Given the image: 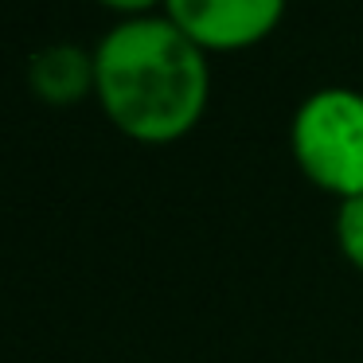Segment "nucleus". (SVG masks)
Returning a JSON list of instances; mask_svg holds the SVG:
<instances>
[{
    "mask_svg": "<svg viewBox=\"0 0 363 363\" xmlns=\"http://www.w3.org/2000/svg\"><path fill=\"white\" fill-rule=\"evenodd\" d=\"M94 98L113 129L168 145L199 125L211 98L207 51L164 12L113 24L94 48Z\"/></svg>",
    "mask_w": 363,
    "mask_h": 363,
    "instance_id": "f257e3e1",
    "label": "nucleus"
},
{
    "mask_svg": "<svg viewBox=\"0 0 363 363\" xmlns=\"http://www.w3.org/2000/svg\"><path fill=\"white\" fill-rule=\"evenodd\" d=\"M297 168L336 199L363 196V94L324 86L297 106L289 125Z\"/></svg>",
    "mask_w": 363,
    "mask_h": 363,
    "instance_id": "f03ea898",
    "label": "nucleus"
},
{
    "mask_svg": "<svg viewBox=\"0 0 363 363\" xmlns=\"http://www.w3.org/2000/svg\"><path fill=\"white\" fill-rule=\"evenodd\" d=\"M164 16L203 51H238L281 24L285 0H164Z\"/></svg>",
    "mask_w": 363,
    "mask_h": 363,
    "instance_id": "7ed1b4c3",
    "label": "nucleus"
},
{
    "mask_svg": "<svg viewBox=\"0 0 363 363\" xmlns=\"http://www.w3.org/2000/svg\"><path fill=\"white\" fill-rule=\"evenodd\" d=\"M28 82L35 98L51 106H67L94 94V51H82L74 43H51L35 51L28 63Z\"/></svg>",
    "mask_w": 363,
    "mask_h": 363,
    "instance_id": "20e7f679",
    "label": "nucleus"
},
{
    "mask_svg": "<svg viewBox=\"0 0 363 363\" xmlns=\"http://www.w3.org/2000/svg\"><path fill=\"white\" fill-rule=\"evenodd\" d=\"M336 242H340V254H344L355 269H363V196L340 199Z\"/></svg>",
    "mask_w": 363,
    "mask_h": 363,
    "instance_id": "39448f33",
    "label": "nucleus"
},
{
    "mask_svg": "<svg viewBox=\"0 0 363 363\" xmlns=\"http://www.w3.org/2000/svg\"><path fill=\"white\" fill-rule=\"evenodd\" d=\"M98 4H106V9H113V12H121V16H149L157 4H164V0H98Z\"/></svg>",
    "mask_w": 363,
    "mask_h": 363,
    "instance_id": "423d86ee",
    "label": "nucleus"
}]
</instances>
